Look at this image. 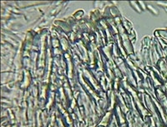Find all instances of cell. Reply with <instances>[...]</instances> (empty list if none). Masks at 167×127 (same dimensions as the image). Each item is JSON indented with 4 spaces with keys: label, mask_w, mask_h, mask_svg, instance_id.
Segmentation results:
<instances>
[{
    "label": "cell",
    "mask_w": 167,
    "mask_h": 127,
    "mask_svg": "<svg viewBox=\"0 0 167 127\" xmlns=\"http://www.w3.org/2000/svg\"><path fill=\"white\" fill-rule=\"evenodd\" d=\"M146 8H147V9L150 11L151 13L152 14H154V15H158L159 14V11L157 8H156L155 7H153L152 5H150V4H148V5L146 6Z\"/></svg>",
    "instance_id": "6da1fadb"
}]
</instances>
